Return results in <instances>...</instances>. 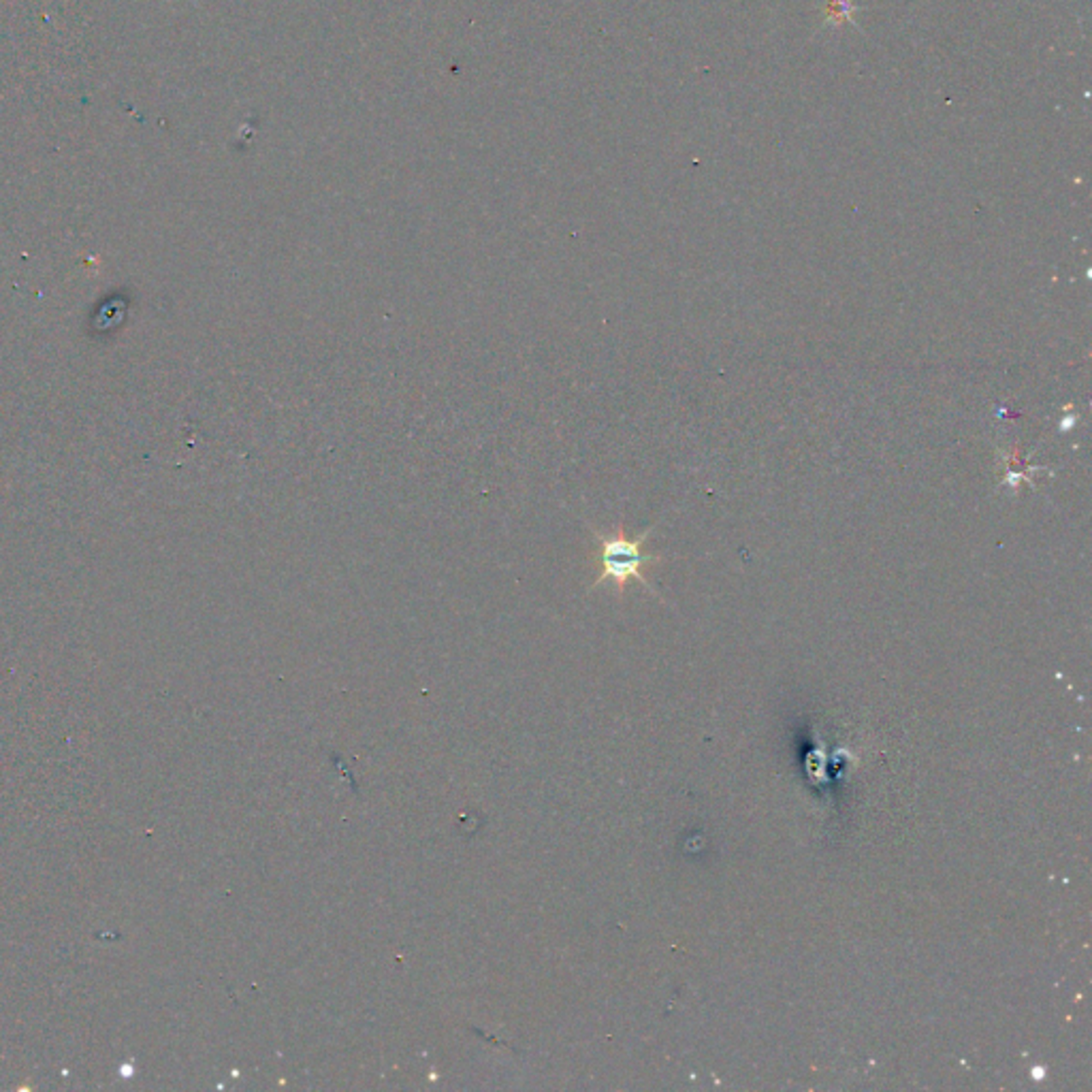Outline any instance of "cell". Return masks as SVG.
<instances>
[{"mask_svg":"<svg viewBox=\"0 0 1092 1092\" xmlns=\"http://www.w3.org/2000/svg\"><path fill=\"white\" fill-rule=\"evenodd\" d=\"M589 530H591L593 538H596L593 563H596L597 567V579L593 580L591 591L600 587V585L613 583L615 591H617L619 596H623L626 585L630 583V580H638V583L645 585L653 596L659 597L657 589L649 583V579H646L645 572H642L646 566H655V563L666 561V555H651L642 550V546H645L646 540H649V536L653 534L655 525L642 531V534L636 536V538H630V536L626 534V525H623V523H619L610 534H602V531H597L593 525H589Z\"/></svg>","mask_w":1092,"mask_h":1092,"instance_id":"1","label":"cell"}]
</instances>
